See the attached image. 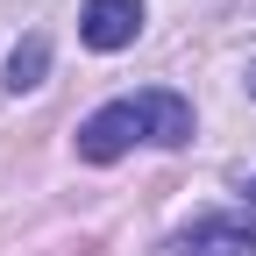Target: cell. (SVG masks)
Returning <instances> with one entry per match:
<instances>
[{
	"mask_svg": "<svg viewBox=\"0 0 256 256\" xmlns=\"http://www.w3.org/2000/svg\"><path fill=\"white\" fill-rule=\"evenodd\" d=\"M136 142H192V107L178 100L171 86H150V92H128V100H107L92 121H78V156L86 164H114Z\"/></svg>",
	"mask_w": 256,
	"mask_h": 256,
	"instance_id": "1",
	"label": "cell"
},
{
	"mask_svg": "<svg viewBox=\"0 0 256 256\" xmlns=\"http://www.w3.org/2000/svg\"><path fill=\"white\" fill-rule=\"evenodd\" d=\"M142 0H86L78 8V36L92 43V50H128L142 36Z\"/></svg>",
	"mask_w": 256,
	"mask_h": 256,
	"instance_id": "2",
	"label": "cell"
},
{
	"mask_svg": "<svg viewBox=\"0 0 256 256\" xmlns=\"http://www.w3.org/2000/svg\"><path fill=\"white\" fill-rule=\"evenodd\" d=\"M178 256H256V220L242 214H206L178 235Z\"/></svg>",
	"mask_w": 256,
	"mask_h": 256,
	"instance_id": "3",
	"label": "cell"
},
{
	"mask_svg": "<svg viewBox=\"0 0 256 256\" xmlns=\"http://www.w3.org/2000/svg\"><path fill=\"white\" fill-rule=\"evenodd\" d=\"M43 64H50V43H43V36H22V43H14V57H8V92L43 86Z\"/></svg>",
	"mask_w": 256,
	"mask_h": 256,
	"instance_id": "4",
	"label": "cell"
},
{
	"mask_svg": "<svg viewBox=\"0 0 256 256\" xmlns=\"http://www.w3.org/2000/svg\"><path fill=\"white\" fill-rule=\"evenodd\" d=\"M242 192H249V200H256V178H249V185H242Z\"/></svg>",
	"mask_w": 256,
	"mask_h": 256,
	"instance_id": "5",
	"label": "cell"
},
{
	"mask_svg": "<svg viewBox=\"0 0 256 256\" xmlns=\"http://www.w3.org/2000/svg\"><path fill=\"white\" fill-rule=\"evenodd\" d=\"M249 86H256V72H249Z\"/></svg>",
	"mask_w": 256,
	"mask_h": 256,
	"instance_id": "6",
	"label": "cell"
}]
</instances>
